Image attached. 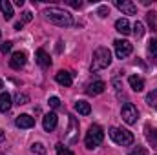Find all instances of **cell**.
<instances>
[{
    "instance_id": "1",
    "label": "cell",
    "mask_w": 157,
    "mask_h": 155,
    "mask_svg": "<svg viewBox=\"0 0 157 155\" xmlns=\"http://www.w3.org/2000/svg\"><path fill=\"white\" fill-rule=\"evenodd\" d=\"M44 15H46V18H48L49 22H53V24L59 26V28H70V26L73 24L71 15H70L68 11L60 9V7H48V9L44 11Z\"/></svg>"
},
{
    "instance_id": "2",
    "label": "cell",
    "mask_w": 157,
    "mask_h": 155,
    "mask_svg": "<svg viewBox=\"0 0 157 155\" xmlns=\"http://www.w3.org/2000/svg\"><path fill=\"white\" fill-rule=\"evenodd\" d=\"M112 64V51L108 47H97L93 51V60H91V71L104 70Z\"/></svg>"
},
{
    "instance_id": "3",
    "label": "cell",
    "mask_w": 157,
    "mask_h": 155,
    "mask_svg": "<svg viewBox=\"0 0 157 155\" xmlns=\"http://www.w3.org/2000/svg\"><path fill=\"white\" fill-rule=\"evenodd\" d=\"M110 137H112V141L119 144V146H132L133 144V141H135V137H133V133L132 131H128V130H122V128H110Z\"/></svg>"
},
{
    "instance_id": "4",
    "label": "cell",
    "mask_w": 157,
    "mask_h": 155,
    "mask_svg": "<svg viewBox=\"0 0 157 155\" xmlns=\"http://www.w3.org/2000/svg\"><path fill=\"white\" fill-rule=\"evenodd\" d=\"M102 141H104V131H102V128H101L99 124H91L90 130H88V133H86V148L93 150V148H97Z\"/></svg>"
},
{
    "instance_id": "5",
    "label": "cell",
    "mask_w": 157,
    "mask_h": 155,
    "mask_svg": "<svg viewBox=\"0 0 157 155\" xmlns=\"http://www.w3.org/2000/svg\"><path fill=\"white\" fill-rule=\"evenodd\" d=\"M121 115H122V120H124L126 124H135L137 119H139V112H137L135 104L126 102V104L122 106V110H121Z\"/></svg>"
},
{
    "instance_id": "6",
    "label": "cell",
    "mask_w": 157,
    "mask_h": 155,
    "mask_svg": "<svg viewBox=\"0 0 157 155\" xmlns=\"http://www.w3.org/2000/svg\"><path fill=\"white\" fill-rule=\"evenodd\" d=\"M113 44H115V55H117V59H126L132 53V49H133V46L128 40H122V39H117Z\"/></svg>"
},
{
    "instance_id": "7",
    "label": "cell",
    "mask_w": 157,
    "mask_h": 155,
    "mask_svg": "<svg viewBox=\"0 0 157 155\" xmlns=\"http://www.w3.org/2000/svg\"><path fill=\"white\" fill-rule=\"evenodd\" d=\"M26 60H28V55H26L24 51H17V53L11 55V59H9V66H11L13 70H22V68L26 66Z\"/></svg>"
},
{
    "instance_id": "8",
    "label": "cell",
    "mask_w": 157,
    "mask_h": 155,
    "mask_svg": "<svg viewBox=\"0 0 157 155\" xmlns=\"http://www.w3.org/2000/svg\"><path fill=\"white\" fill-rule=\"evenodd\" d=\"M115 6L124 13V15H135L137 13V6L130 0H115Z\"/></svg>"
},
{
    "instance_id": "9",
    "label": "cell",
    "mask_w": 157,
    "mask_h": 155,
    "mask_svg": "<svg viewBox=\"0 0 157 155\" xmlns=\"http://www.w3.org/2000/svg\"><path fill=\"white\" fill-rule=\"evenodd\" d=\"M106 89V84L102 82V80H95V82H90L88 86H86V93L88 95H101L102 91Z\"/></svg>"
},
{
    "instance_id": "10",
    "label": "cell",
    "mask_w": 157,
    "mask_h": 155,
    "mask_svg": "<svg viewBox=\"0 0 157 155\" xmlns=\"http://www.w3.org/2000/svg\"><path fill=\"white\" fill-rule=\"evenodd\" d=\"M57 122H59V117L57 113H46L44 115V120H42V126H44V130L46 131H53L55 128H57Z\"/></svg>"
},
{
    "instance_id": "11",
    "label": "cell",
    "mask_w": 157,
    "mask_h": 155,
    "mask_svg": "<svg viewBox=\"0 0 157 155\" xmlns=\"http://www.w3.org/2000/svg\"><path fill=\"white\" fill-rule=\"evenodd\" d=\"M15 124L20 128V130H28V128H33L35 126V119L31 115H18L17 117V120H15Z\"/></svg>"
},
{
    "instance_id": "12",
    "label": "cell",
    "mask_w": 157,
    "mask_h": 155,
    "mask_svg": "<svg viewBox=\"0 0 157 155\" xmlns=\"http://www.w3.org/2000/svg\"><path fill=\"white\" fill-rule=\"evenodd\" d=\"M55 80H57L60 86H71V82H73V75H71V71L60 70V71L55 75Z\"/></svg>"
},
{
    "instance_id": "13",
    "label": "cell",
    "mask_w": 157,
    "mask_h": 155,
    "mask_svg": "<svg viewBox=\"0 0 157 155\" xmlns=\"http://www.w3.org/2000/svg\"><path fill=\"white\" fill-rule=\"evenodd\" d=\"M11 95L6 91V93H0V112L2 113H7L9 110H11Z\"/></svg>"
},
{
    "instance_id": "14",
    "label": "cell",
    "mask_w": 157,
    "mask_h": 155,
    "mask_svg": "<svg viewBox=\"0 0 157 155\" xmlns=\"http://www.w3.org/2000/svg\"><path fill=\"white\" fill-rule=\"evenodd\" d=\"M37 62H39L44 70L51 66V59H49V55H48L44 49H37Z\"/></svg>"
},
{
    "instance_id": "15",
    "label": "cell",
    "mask_w": 157,
    "mask_h": 155,
    "mask_svg": "<svg viewBox=\"0 0 157 155\" xmlns=\"http://www.w3.org/2000/svg\"><path fill=\"white\" fill-rule=\"evenodd\" d=\"M115 29H117L119 33H122V35H130L132 29H130V22H128V18H119L117 22H115Z\"/></svg>"
},
{
    "instance_id": "16",
    "label": "cell",
    "mask_w": 157,
    "mask_h": 155,
    "mask_svg": "<svg viewBox=\"0 0 157 155\" xmlns=\"http://www.w3.org/2000/svg\"><path fill=\"white\" fill-rule=\"evenodd\" d=\"M128 82H130L132 89H133V91H137V93L144 89V80H143L141 77H137V75H132V77L128 78Z\"/></svg>"
},
{
    "instance_id": "17",
    "label": "cell",
    "mask_w": 157,
    "mask_h": 155,
    "mask_svg": "<svg viewBox=\"0 0 157 155\" xmlns=\"http://www.w3.org/2000/svg\"><path fill=\"white\" fill-rule=\"evenodd\" d=\"M0 11H2V15H4L6 20L13 18V7H11V4L7 0H0Z\"/></svg>"
},
{
    "instance_id": "18",
    "label": "cell",
    "mask_w": 157,
    "mask_h": 155,
    "mask_svg": "<svg viewBox=\"0 0 157 155\" xmlns=\"http://www.w3.org/2000/svg\"><path fill=\"white\" fill-rule=\"evenodd\" d=\"M75 112L80 113V115H90V113H91V106H90V102H86V100H77V102H75Z\"/></svg>"
},
{
    "instance_id": "19",
    "label": "cell",
    "mask_w": 157,
    "mask_h": 155,
    "mask_svg": "<svg viewBox=\"0 0 157 155\" xmlns=\"http://www.w3.org/2000/svg\"><path fill=\"white\" fill-rule=\"evenodd\" d=\"M146 22L150 24V28H152L154 31H157V13H154V11L146 13Z\"/></svg>"
},
{
    "instance_id": "20",
    "label": "cell",
    "mask_w": 157,
    "mask_h": 155,
    "mask_svg": "<svg viewBox=\"0 0 157 155\" xmlns=\"http://www.w3.org/2000/svg\"><path fill=\"white\" fill-rule=\"evenodd\" d=\"M146 104L152 106V108H157V89L150 91V93L146 95Z\"/></svg>"
},
{
    "instance_id": "21",
    "label": "cell",
    "mask_w": 157,
    "mask_h": 155,
    "mask_svg": "<svg viewBox=\"0 0 157 155\" xmlns=\"http://www.w3.org/2000/svg\"><path fill=\"white\" fill-rule=\"evenodd\" d=\"M133 35H135L137 39H141V37L144 35V26H143V22H135V24H133Z\"/></svg>"
},
{
    "instance_id": "22",
    "label": "cell",
    "mask_w": 157,
    "mask_h": 155,
    "mask_svg": "<svg viewBox=\"0 0 157 155\" xmlns=\"http://www.w3.org/2000/svg\"><path fill=\"white\" fill-rule=\"evenodd\" d=\"M55 150H57V153H59V155H73V152H71V150H68L62 142H59V144L55 146Z\"/></svg>"
},
{
    "instance_id": "23",
    "label": "cell",
    "mask_w": 157,
    "mask_h": 155,
    "mask_svg": "<svg viewBox=\"0 0 157 155\" xmlns=\"http://www.w3.org/2000/svg\"><path fill=\"white\" fill-rule=\"evenodd\" d=\"M31 152H33V153H39V155H44L46 153V146H44L42 142H37V144L31 146Z\"/></svg>"
},
{
    "instance_id": "24",
    "label": "cell",
    "mask_w": 157,
    "mask_h": 155,
    "mask_svg": "<svg viewBox=\"0 0 157 155\" xmlns=\"http://www.w3.org/2000/svg\"><path fill=\"white\" fill-rule=\"evenodd\" d=\"M148 53H150L152 57H157V39L148 42Z\"/></svg>"
},
{
    "instance_id": "25",
    "label": "cell",
    "mask_w": 157,
    "mask_h": 155,
    "mask_svg": "<svg viewBox=\"0 0 157 155\" xmlns=\"http://www.w3.org/2000/svg\"><path fill=\"white\" fill-rule=\"evenodd\" d=\"M15 100H17V104L20 106V104H28V102H29V97H28L26 93H17Z\"/></svg>"
},
{
    "instance_id": "26",
    "label": "cell",
    "mask_w": 157,
    "mask_h": 155,
    "mask_svg": "<svg viewBox=\"0 0 157 155\" xmlns=\"http://www.w3.org/2000/svg\"><path fill=\"white\" fill-rule=\"evenodd\" d=\"M11 47H13V42H9V40H6V42H0V51L6 55V53H9L11 51Z\"/></svg>"
},
{
    "instance_id": "27",
    "label": "cell",
    "mask_w": 157,
    "mask_h": 155,
    "mask_svg": "<svg viewBox=\"0 0 157 155\" xmlns=\"http://www.w3.org/2000/svg\"><path fill=\"white\" fill-rule=\"evenodd\" d=\"M128 155H148V150L143 148V146H137V148H133Z\"/></svg>"
},
{
    "instance_id": "28",
    "label": "cell",
    "mask_w": 157,
    "mask_h": 155,
    "mask_svg": "<svg viewBox=\"0 0 157 155\" xmlns=\"http://www.w3.org/2000/svg\"><path fill=\"white\" fill-rule=\"evenodd\" d=\"M97 13H99V17H108L110 9H108V6H101V7L97 9Z\"/></svg>"
},
{
    "instance_id": "29",
    "label": "cell",
    "mask_w": 157,
    "mask_h": 155,
    "mask_svg": "<svg viewBox=\"0 0 157 155\" xmlns=\"http://www.w3.org/2000/svg\"><path fill=\"white\" fill-rule=\"evenodd\" d=\"M146 131H148V130H146ZM148 139L152 141V144H155L157 146V130H152V133L148 131Z\"/></svg>"
},
{
    "instance_id": "30",
    "label": "cell",
    "mask_w": 157,
    "mask_h": 155,
    "mask_svg": "<svg viewBox=\"0 0 157 155\" xmlns=\"http://www.w3.org/2000/svg\"><path fill=\"white\" fill-rule=\"evenodd\" d=\"M48 102H49V106H51V108H59V106H60V100H59V97H51Z\"/></svg>"
},
{
    "instance_id": "31",
    "label": "cell",
    "mask_w": 157,
    "mask_h": 155,
    "mask_svg": "<svg viewBox=\"0 0 157 155\" xmlns=\"http://www.w3.org/2000/svg\"><path fill=\"white\" fill-rule=\"evenodd\" d=\"M31 18H33L31 11H24V18H22L20 22H22V24H26V22H31Z\"/></svg>"
},
{
    "instance_id": "32",
    "label": "cell",
    "mask_w": 157,
    "mask_h": 155,
    "mask_svg": "<svg viewBox=\"0 0 157 155\" xmlns=\"http://www.w3.org/2000/svg\"><path fill=\"white\" fill-rule=\"evenodd\" d=\"M68 4H70V6H71V7H75V9H78V7H80V6H82V2H75V0H70V2H68Z\"/></svg>"
},
{
    "instance_id": "33",
    "label": "cell",
    "mask_w": 157,
    "mask_h": 155,
    "mask_svg": "<svg viewBox=\"0 0 157 155\" xmlns=\"http://www.w3.org/2000/svg\"><path fill=\"white\" fill-rule=\"evenodd\" d=\"M22 26H24L22 22H17V24H15V29H22Z\"/></svg>"
},
{
    "instance_id": "34",
    "label": "cell",
    "mask_w": 157,
    "mask_h": 155,
    "mask_svg": "<svg viewBox=\"0 0 157 155\" xmlns=\"http://www.w3.org/2000/svg\"><path fill=\"white\" fill-rule=\"evenodd\" d=\"M4 139H6V133H4V130H0V142H2Z\"/></svg>"
},
{
    "instance_id": "35",
    "label": "cell",
    "mask_w": 157,
    "mask_h": 155,
    "mask_svg": "<svg viewBox=\"0 0 157 155\" xmlns=\"http://www.w3.org/2000/svg\"><path fill=\"white\" fill-rule=\"evenodd\" d=\"M15 4H17V6H18V7H22V6H24V0H17V2H15Z\"/></svg>"
},
{
    "instance_id": "36",
    "label": "cell",
    "mask_w": 157,
    "mask_h": 155,
    "mask_svg": "<svg viewBox=\"0 0 157 155\" xmlns=\"http://www.w3.org/2000/svg\"><path fill=\"white\" fill-rule=\"evenodd\" d=\"M2 88H4V82H2V80H0V91H2Z\"/></svg>"
}]
</instances>
